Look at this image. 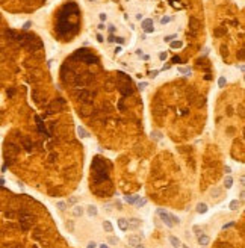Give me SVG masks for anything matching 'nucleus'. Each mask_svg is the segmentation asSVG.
Wrapping results in <instances>:
<instances>
[{
	"instance_id": "obj_30",
	"label": "nucleus",
	"mask_w": 245,
	"mask_h": 248,
	"mask_svg": "<svg viewBox=\"0 0 245 248\" xmlns=\"http://www.w3.org/2000/svg\"><path fill=\"white\" fill-rule=\"evenodd\" d=\"M113 42H118V44H124V38L123 37H113Z\"/></svg>"
},
{
	"instance_id": "obj_39",
	"label": "nucleus",
	"mask_w": 245,
	"mask_h": 248,
	"mask_svg": "<svg viewBox=\"0 0 245 248\" xmlns=\"http://www.w3.org/2000/svg\"><path fill=\"white\" fill-rule=\"evenodd\" d=\"M95 247H97V244H95V242L92 241V242H89V244H88V247H86V248H95Z\"/></svg>"
},
{
	"instance_id": "obj_28",
	"label": "nucleus",
	"mask_w": 245,
	"mask_h": 248,
	"mask_svg": "<svg viewBox=\"0 0 245 248\" xmlns=\"http://www.w3.org/2000/svg\"><path fill=\"white\" fill-rule=\"evenodd\" d=\"M67 204H76L77 203V197H71V198H68V201H65Z\"/></svg>"
},
{
	"instance_id": "obj_15",
	"label": "nucleus",
	"mask_w": 245,
	"mask_h": 248,
	"mask_svg": "<svg viewBox=\"0 0 245 248\" xmlns=\"http://www.w3.org/2000/svg\"><path fill=\"white\" fill-rule=\"evenodd\" d=\"M67 207H68V204H67L65 201H62V200L56 201V209H58V210H61V212H65V210H67Z\"/></svg>"
},
{
	"instance_id": "obj_31",
	"label": "nucleus",
	"mask_w": 245,
	"mask_h": 248,
	"mask_svg": "<svg viewBox=\"0 0 245 248\" xmlns=\"http://www.w3.org/2000/svg\"><path fill=\"white\" fill-rule=\"evenodd\" d=\"M168 58V55H167V51H161L159 53V59L161 61H165V59H167Z\"/></svg>"
},
{
	"instance_id": "obj_23",
	"label": "nucleus",
	"mask_w": 245,
	"mask_h": 248,
	"mask_svg": "<svg viewBox=\"0 0 245 248\" xmlns=\"http://www.w3.org/2000/svg\"><path fill=\"white\" fill-rule=\"evenodd\" d=\"M225 83H227V79H225L224 76H221L220 79H218V86H220V88H224Z\"/></svg>"
},
{
	"instance_id": "obj_1",
	"label": "nucleus",
	"mask_w": 245,
	"mask_h": 248,
	"mask_svg": "<svg viewBox=\"0 0 245 248\" xmlns=\"http://www.w3.org/2000/svg\"><path fill=\"white\" fill-rule=\"evenodd\" d=\"M157 215L161 216V219L163 221V224L167 225V227H170V228H172V227H174L172 221H171V216H170V213H168L167 210H163V209H157Z\"/></svg>"
},
{
	"instance_id": "obj_12",
	"label": "nucleus",
	"mask_w": 245,
	"mask_h": 248,
	"mask_svg": "<svg viewBox=\"0 0 245 248\" xmlns=\"http://www.w3.org/2000/svg\"><path fill=\"white\" fill-rule=\"evenodd\" d=\"M103 228H104V232H108V233H112V232H113V225H112L111 221H108V219L103 221Z\"/></svg>"
},
{
	"instance_id": "obj_13",
	"label": "nucleus",
	"mask_w": 245,
	"mask_h": 248,
	"mask_svg": "<svg viewBox=\"0 0 245 248\" xmlns=\"http://www.w3.org/2000/svg\"><path fill=\"white\" fill-rule=\"evenodd\" d=\"M77 135L80 136V138H88V136H89L88 130H86L85 127H82V126H79V127H77Z\"/></svg>"
},
{
	"instance_id": "obj_36",
	"label": "nucleus",
	"mask_w": 245,
	"mask_h": 248,
	"mask_svg": "<svg viewBox=\"0 0 245 248\" xmlns=\"http://www.w3.org/2000/svg\"><path fill=\"white\" fill-rule=\"evenodd\" d=\"M157 74H159V71H157V70H153V71H150V77H156Z\"/></svg>"
},
{
	"instance_id": "obj_7",
	"label": "nucleus",
	"mask_w": 245,
	"mask_h": 248,
	"mask_svg": "<svg viewBox=\"0 0 245 248\" xmlns=\"http://www.w3.org/2000/svg\"><path fill=\"white\" fill-rule=\"evenodd\" d=\"M198 237V245H201V247H206V245H209V242H211V237H209L207 235H200V236H197Z\"/></svg>"
},
{
	"instance_id": "obj_37",
	"label": "nucleus",
	"mask_w": 245,
	"mask_h": 248,
	"mask_svg": "<svg viewBox=\"0 0 245 248\" xmlns=\"http://www.w3.org/2000/svg\"><path fill=\"white\" fill-rule=\"evenodd\" d=\"M97 29H99V30H104V29H106V26H104L103 23H100V24L97 26Z\"/></svg>"
},
{
	"instance_id": "obj_48",
	"label": "nucleus",
	"mask_w": 245,
	"mask_h": 248,
	"mask_svg": "<svg viewBox=\"0 0 245 248\" xmlns=\"http://www.w3.org/2000/svg\"><path fill=\"white\" fill-rule=\"evenodd\" d=\"M180 247H182V248H189V245H186V244H182Z\"/></svg>"
},
{
	"instance_id": "obj_24",
	"label": "nucleus",
	"mask_w": 245,
	"mask_h": 248,
	"mask_svg": "<svg viewBox=\"0 0 245 248\" xmlns=\"http://www.w3.org/2000/svg\"><path fill=\"white\" fill-rule=\"evenodd\" d=\"M192 232H194V235H197V236L203 235V232H201V227H200V225H194V227H192Z\"/></svg>"
},
{
	"instance_id": "obj_49",
	"label": "nucleus",
	"mask_w": 245,
	"mask_h": 248,
	"mask_svg": "<svg viewBox=\"0 0 245 248\" xmlns=\"http://www.w3.org/2000/svg\"><path fill=\"white\" fill-rule=\"evenodd\" d=\"M100 248H109V247H108V245H104V244H101V245H100Z\"/></svg>"
},
{
	"instance_id": "obj_19",
	"label": "nucleus",
	"mask_w": 245,
	"mask_h": 248,
	"mask_svg": "<svg viewBox=\"0 0 245 248\" xmlns=\"http://www.w3.org/2000/svg\"><path fill=\"white\" fill-rule=\"evenodd\" d=\"M177 71H179V73H182V74H188V76L192 73L189 67H179V68H177Z\"/></svg>"
},
{
	"instance_id": "obj_32",
	"label": "nucleus",
	"mask_w": 245,
	"mask_h": 248,
	"mask_svg": "<svg viewBox=\"0 0 245 248\" xmlns=\"http://www.w3.org/2000/svg\"><path fill=\"white\" fill-rule=\"evenodd\" d=\"M99 18H100L101 21H106V20H108V15L104 14V12H101V14H99Z\"/></svg>"
},
{
	"instance_id": "obj_3",
	"label": "nucleus",
	"mask_w": 245,
	"mask_h": 248,
	"mask_svg": "<svg viewBox=\"0 0 245 248\" xmlns=\"http://www.w3.org/2000/svg\"><path fill=\"white\" fill-rule=\"evenodd\" d=\"M141 227V219L139 218H130L127 219V228L129 230H138Z\"/></svg>"
},
{
	"instance_id": "obj_4",
	"label": "nucleus",
	"mask_w": 245,
	"mask_h": 248,
	"mask_svg": "<svg viewBox=\"0 0 245 248\" xmlns=\"http://www.w3.org/2000/svg\"><path fill=\"white\" fill-rule=\"evenodd\" d=\"M142 237H144L142 235H130V236H127V244L130 247H135V245H138L139 242H141Z\"/></svg>"
},
{
	"instance_id": "obj_16",
	"label": "nucleus",
	"mask_w": 245,
	"mask_h": 248,
	"mask_svg": "<svg viewBox=\"0 0 245 248\" xmlns=\"http://www.w3.org/2000/svg\"><path fill=\"white\" fill-rule=\"evenodd\" d=\"M189 24H191V29H198V26H200V23H198V20L197 18H194V17H191L189 18Z\"/></svg>"
},
{
	"instance_id": "obj_5",
	"label": "nucleus",
	"mask_w": 245,
	"mask_h": 248,
	"mask_svg": "<svg viewBox=\"0 0 245 248\" xmlns=\"http://www.w3.org/2000/svg\"><path fill=\"white\" fill-rule=\"evenodd\" d=\"M85 212H86V215H88L89 218H95V216L99 215V209H97V206H94V204L86 206Z\"/></svg>"
},
{
	"instance_id": "obj_21",
	"label": "nucleus",
	"mask_w": 245,
	"mask_h": 248,
	"mask_svg": "<svg viewBox=\"0 0 245 248\" xmlns=\"http://www.w3.org/2000/svg\"><path fill=\"white\" fill-rule=\"evenodd\" d=\"M176 38H177V33H172V35H167V37L163 38V41H165V42H171V41H174Z\"/></svg>"
},
{
	"instance_id": "obj_11",
	"label": "nucleus",
	"mask_w": 245,
	"mask_h": 248,
	"mask_svg": "<svg viewBox=\"0 0 245 248\" xmlns=\"http://www.w3.org/2000/svg\"><path fill=\"white\" fill-rule=\"evenodd\" d=\"M138 198H139V195H138V194H135V195H127V197H124V201L127 203V204H135V203L138 201Z\"/></svg>"
},
{
	"instance_id": "obj_43",
	"label": "nucleus",
	"mask_w": 245,
	"mask_h": 248,
	"mask_svg": "<svg viewBox=\"0 0 245 248\" xmlns=\"http://www.w3.org/2000/svg\"><path fill=\"white\" fill-rule=\"evenodd\" d=\"M121 51H123L121 47H117V49H115V53H117V55H118V53H121Z\"/></svg>"
},
{
	"instance_id": "obj_46",
	"label": "nucleus",
	"mask_w": 245,
	"mask_h": 248,
	"mask_svg": "<svg viewBox=\"0 0 245 248\" xmlns=\"http://www.w3.org/2000/svg\"><path fill=\"white\" fill-rule=\"evenodd\" d=\"M142 59H144V61H148V59H150V56H148V55H142Z\"/></svg>"
},
{
	"instance_id": "obj_2",
	"label": "nucleus",
	"mask_w": 245,
	"mask_h": 248,
	"mask_svg": "<svg viewBox=\"0 0 245 248\" xmlns=\"http://www.w3.org/2000/svg\"><path fill=\"white\" fill-rule=\"evenodd\" d=\"M141 27L145 33H151L154 30V23H153L151 18H145V20L141 21Z\"/></svg>"
},
{
	"instance_id": "obj_14",
	"label": "nucleus",
	"mask_w": 245,
	"mask_h": 248,
	"mask_svg": "<svg viewBox=\"0 0 245 248\" xmlns=\"http://www.w3.org/2000/svg\"><path fill=\"white\" fill-rule=\"evenodd\" d=\"M224 186H225V189H232V186H233V177L232 175H225Z\"/></svg>"
},
{
	"instance_id": "obj_38",
	"label": "nucleus",
	"mask_w": 245,
	"mask_h": 248,
	"mask_svg": "<svg viewBox=\"0 0 245 248\" xmlns=\"http://www.w3.org/2000/svg\"><path fill=\"white\" fill-rule=\"evenodd\" d=\"M151 135H154V138H156V139H161V138H162V135L159 133V132H154V133H151Z\"/></svg>"
},
{
	"instance_id": "obj_41",
	"label": "nucleus",
	"mask_w": 245,
	"mask_h": 248,
	"mask_svg": "<svg viewBox=\"0 0 245 248\" xmlns=\"http://www.w3.org/2000/svg\"><path fill=\"white\" fill-rule=\"evenodd\" d=\"M97 41H99V42H103V41H104V39H103V37H101L100 33H97Z\"/></svg>"
},
{
	"instance_id": "obj_45",
	"label": "nucleus",
	"mask_w": 245,
	"mask_h": 248,
	"mask_svg": "<svg viewBox=\"0 0 245 248\" xmlns=\"http://www.w3.org/2000/svg\"><path fill=\"white\" fill-rule=\"evenodd\" d=\"M135 248H145V247H144V245H142V244H141V242H139V244H138V245H135Z\"/></svg>"
},
{
	"instance_id": "obj_35",
	"label": "nucleus",
	"mask_w": 245,
	"mask_h": 248,
	"mask_svg": "<svg viewBox=\"0 0 245 248\" xmlns=\"http://www.w3.org/2000/svg\"><path fill=\"white\" fill-rule=\"evenodd\" d=\"M224 171H225V174H227V175H230V174H232V168H230L229 165H227V166L224 168Z\"/></svg>"
},
{
	"instance_id": "obj_29",
	"label": "nucleus",
	"mask_w": 245,
	"mask_h": 248,
	"mask_svg": "<svg viewBox=\"0 0 245 248\" xmlns=\"http://www.w3.org/2000/svg\"><path fill=\"white\" fill-rule=\"evenodd\" d=\"M147 86H148V82H139V83H138V88H139V89H145Z\"/></svg>"
},
{
	"instance_id": "obj_17",
	"label": "nucleus",
	"mask_w": 245,
	"mask_h": 248,
	"mask_svg": "<svg viewBox=\"0 0 245 248\" xmlns=\"http://www.w3.org/2000/svg\"><path fill=\"white\" fill-rule=\"evenodd\" d=\"M239 204H241V203H239L238 200H232L230 204H229V207H230V210H238V209H239Z\"/></svg>"
},
{
	"instance_id": "obj_40",
	"label": "nucleus",
	"mask_w": 245,
	"mask_h": 248,
	"mask_svg": "<svg viewBox=\"0 0 245 248\" xmlns=\"http://www.w3.org/2000/svg\"><path fill=\"white\" fill-rule=\"evenodd\" d=\"M135 18L138 20V21H142V14H136V17Z\"/></svg>"
},
{
	"instance_id": "obj_20",
	"label": "nucleus",
	"mask_w": 245,
	"mask_h": 248,
	"mask_svg": "<svg viewBox=\"0 0 245 248\" xmlns=\"http://www.w3.org/2000/svg\"><path fill=\"white\" fill-rule=\"evenodd\" d=\"M170 46H171V49H180V47H183V42L182 41H171Z\"/></svg>"
},
{
	"instance_id": "obj_44",
	"label": "nucleus",
	"mask_w": 245,
	"mask_h": 248,
	"mask_svg": "<svg viewBox=\"0 0 245 248\" xmlns=\"http://www.w3.org/2000/svg\"><path fill=\"white\" fill-rule=\"evenodd\" d=\"M136 55H138V56H142V50H141V49L136 50Z\"/></svg>"
},
{
	"instance_id": "obj_42",
	"label": "nucleus",
	"mask_w": 245,
	"mask_h": 248,
	"mask_svg": "<svg viewBox=\"0 0 245 248\" xmlns=\"http://www.w3.org/2000/svg\"><path fill=\"white\" fill-rule=\"evenodd\" d=\"M176 62H177V64H179V62H180V58H172V64H176Z\"/></svg>"
},
{
	"instance_id": "obj_50",
	"label": "nucleus",
	"mask_w": 245,
	"mask_h": 248,
	"mask_svg": "<svg viewBox=\"0 0 245 248\" xmlns=\"http://www.w3.org/2000/svg\"><path fill=\"white\" fill-rule=\"evenodd\" d=\"M89 2H94V0H89Z\"/></svg>"
},
{
	"instance_id": "obj_33",
	"label": "nucleus",
	"mask_w": 245,
	"mask_h": 248,
	"mask_svg": "<svg viewBox=\"0 0 245 248\" xmlns=\"http://www.w3.org/2000/svg\"><path fill=\"white\" fill-rule=\"evenodd\" d=\"M234 225V221H232V223H229V224H224L222 225V230H227V228H230V227H233Z\"/></svg>"
},
{
	"instance_id": "obj_8",
	"label": "nucleus",
	"mask_w": 245,
	"mask_h": 248,
	"mask_svg": "<svg viewBox=\"0 0 245 248\" xmlns=\"http://www.w3.org/2000/svg\"><path fill=\"white\" fill-rule=\"evenodd\" d=\"M117 224H118V228L121 230V232H127V219L126 218H120L118 221H117Z\"/></svg>"
},
{
	"instance_id": "obj_10",
	"label": "nucleus",
	"mask_w": 245,
	"mask_h": 248,
	"mask_svg": "<svg viewBox=\"0 0 245 248\" xmlns=\"http://www.w3.org/2000/svg\"><path fill=\"white\" fill-rule=\"evenodd\" d=\"M168 241H170V244H171V247H172V248H179V247L182 245L180 239H179V237H176V236H170V237H168Z\"/></svg>"
},
{
	"instance_id": "obj_22",
	"label": "nucleus",
	"mask_w": 245,
	"mask_h": 248,
	"mask_svg": "<svg viewBox=\"0 0 245 248\" xmlns=\"http://www.w3.org/2000/svg\"><path fill=\"white\" fill-rule=\"evenodd\" d=\"M171 20H172V18H171L170 15H165V17H162V18H161V24H162V26H165V24H168Z\"/></svg>"
},
{
	"instance_id": "obj_26",
	"label": "nucleus",
	"mask_w": 245,
	"mask_h": 248,
	"mask_svg": "<svg viewBox=\"0 0 245 248\" xmlns=\"http://www.w3.org/2000/svg\"><path fill=\"white\" fill-rule=\"evenodd\" d=\"M170 216H171V221H172V224H174V225H176V224H180V218H179V216L172 215V213H170Z\"/></svg>"
},
{
	"instance_id": "obj_6",
	"label": "nucleus",
	"mask_w": 245,
	"mask_h": 248,
	"mask_svg": "<svg viewBox=\"0 0 245 248\" xmlns=\"http://www.w3.org/2000/svg\"><path fill=\"white\" fill-rule=\"evenodd\" d=\"M83 213H85V209H83L82 206H74V207L71 209V215H73L74 218H80Z\"/></svg>"
},
{
	"instance_id": "obj_27",
	"label": "nucleus",
	"mask_w": 245,
	"mask_h": 248,
	"mask_svg": "<svg viewBox=\"0 0 245 248\" xmlns=\"http://www.w3.org/2000/svg\"><path fill=\"white\" fill-rule=\"evenodd\" d=\"M108 242H109V244H112V245H117V244L120 242V239H118V237H113V236H111V237L108 239Z\"/></svg>"
},
{
	"instance_id": "obj_34",
	"label": "nucleus",
	"mask_w": 245,
	"mask_h": 248,
	"mask_svg": "<svg viewBox=\"0 0 245 248\" xmlns=\"http://www.w3.org/2000/svg\"><path fill=\"white\" fill-rule=\"evenodd\" d=\"M108 30H109V33L112 35L113 32H115V26H113V24H109V26H108Z\"/></svg>"
},
{
	"instance_id": "obj_47",
	"label": "nucleus",
	"mask_w": 245,
	"mask_h": 248,
	"mask_svg": "<svg viewBox=\"0 0 245 248\" xmlns=\"http://www.w3.org/2000/svg\"><path fill=\"white\" fill-rule=\"evenodd\" d=\"M170 67H171V65H170V64H167V65H163V68H162V70H163V71H165V70H168Z\"/></svg>"
},
{
	"instance_id": "obj_25",
	"label": "nucleus",
	"mask_w": 245,
	"mask_h": 248,
	"mask_svg": "<svg viewBox=\"0 0 245 248\" xmlns=\"http://www.w3.org/2000/svg\"><path fill=\"white\" fill-rule=\"evenodd\" d=\"M211 195H212V198H213V197H220V195H221V189H220V188H215V189H212Z\"/></svg>"
},
{
	"instance_id": "obj_18",
	"label": "nucleus",
	"mask_w": 245,
	"mask_h": 248,
	"mask_svg": "<svg viewBox=\"0 0 245 248\" xmlns=\"http://www.w3.org/2000/svg\"><path fill=\"white\" fill-rule=\"evenodd\" d=\"M147 203H148V200H147V198H141V197H139V198H138V201L135 203V204H136L139 209H141V207H144V206L147 204Z\"/></svg>"
},
{
	"instance_id": "obj_9",
	"label": "nucleus",
	"mask_w": 245,
	"mask_h": 248,
	"mask_svg": "<svg viewBox=\"0 0 245 248\" xmlns=\"http://www.w3.org/2000/svg\"><path fill=\"white\" fill-rule=\"evenodd\" d=\"M195 210H197V213L203 215V213H206V212L209 210V207H207V204H206V203H198V204H197V207H195Z\"/></svg>"
}]
</instances>
